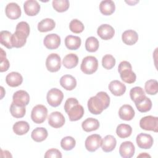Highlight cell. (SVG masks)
<instances>
[{
  "label": "cell",
  "mask_w": 158,
  "mask_h": 158,
  "mask_svg": "<svg viewBox=\"0 0 158 158\" xmlns=\"http://www.w3.org/2000/svg\"><path fill=\"white\" fill-rule=\"evenodd\" d=\"M75 139L72 136H65L60 141L61 148L65 151H70L75 146Z\"/></svg>",
  "instance_id": "ab89813d"
},
{
  "label": "cell",
  "mask_w": 158,
  "mask_h": 158,
  "mask_svg": "<svg viewBox=\"0 0 158 158\" xmlns=\"http://www.w3.org/2000/svg\"><path fill=\"white\" fill-rule=\"evenodd\" d=\"M48 115L47 108L41 104L35 106L31 113V118L35 123L38 124L44 122Z\"/></svg>",
  "instance_id": "5b68a950"
},
{
  "label": "cell",
  "mask_w": 158,
  "mask_h": 158,
  "mask_svg": "<svg viewBox=\"0 0 158 158\" xmlns=\"http://www.w3.org/2000/svg\"><path fill=\"white\" fill-rule=\"evenodd\" d=\"M24 11L28 16H35L40 10V5L35 0H28L23 4Z\"/></svg>",
  "instance_id": "e0dca14e"
},
{
  "label": "cell",
  "mask_w": 158,
  "mask_h": 158,
  "mask_svg": "<svg viewBox=\"0 0 158 158\" xmlns=\"http://www.w3.org/2000/svg\"><path fill=\"white\" fill-rule=\"evenodd\" d=\"M6 81L10 87H17L22 84L23 81V77L19 73L12 72L7 75L6 77Z\"/></svg>",
  "instance_id": "ffe728a7"
},
{
  "label": "cell",
  "mask_w": 158,
  "mask_h": 158,
  "mask_svg": "<svg viewBox=\"0 0 158 158\" xmlns=\"http://www.w3.org/2000/svg\"><path fill=\"white\" fill-rule=\"evenodd\" d=\"M102 143V138L98 134H93L87 137L85 142L86 149L89 152L96 151Z\"/></svg>",
  "instance_id": "9c48e42d"
},
{
  "label": "cell",
  "mask_w": 158,
  "mask_h": 158,
  "mask_svg": "<svg viewBox=\"0 0 158 158\" xmlns=\"http://www.w3.org/2000/svg\"><path fill=\"white\" fill-rule=\"evenodd\" d=\"M12 129L16 135H23L26 134L29 131L30 125L27 122L19 121L14 123Z\"/></svg>",
  "instance_id": "1f68e13d"
},
{
  "label": "cell",
  "mask_w": 158,
  "mask_h": 158,
  "mask_svg": "<svg viewBox=\"0 0 158 158\" xmlns=\"http://www.w3.org/2000/svg\"><path fill=\"white\" fill-rule=\"evenodd\" d=\"M135 148L133 143L131 141L123 142L119 148L120 155L123 158H131L133 156Z\"/></svg>",
  "instance_id": "9a60e30c"
},
{
  "label": "cell",
  "mask_w": 158,
  "mask_h": 158,
  "mask_svg": "<svg viewBox=\"0 0 158 158\" xmlns=\"http://www.w3.org/2000/svg\"><path fill=\"white\" fill-rule=\"evenodd\" d=\"M98 35L104 40H108L113 38L115 34L114 28L109 24L101 25L97 30Z\"/></svg>",
  "instance_id": "5bb4252c"
},
{
  "label": "cell",
  "mask_w": 158,
  "mask_h": 158,
  "mask_svg": "<svg viewBox=\"0 0 158 158\" xmlns=\"http://www.w3.org/2000/svg\"><path fill=\"white\" fill-rule=\"evenodd\" d=\"M64 98V94L59 89L52 88L47 93L46 99L48 104L52 107L59 106Z\"/></svg>",
  "instance_id": "8992f818"
},
{
  "label": "cell",
  "mask_w": 158,
  "mask_h": 158,
  "mask_svg": "<svg viewBox=\"0 0 158 158\" xmlns=\"http://www.w3.org/2000/svg\"><path fill=\"white\" fill-rule=\"evenodd\" d=\"M69 28L71 31L75 33H80L84 30V25L78 19L72 20L69 24Z\"/></svg>",
  "instance_id": "b9f144b4"
},
{
  "label": "cell",
  "mask_w": 158,
  "mask_h": 158,
  "mask_svg": "<svg viewBox=\"0 0 158 158\" xmlns=\"http://www.w3.org/2000/svg\"><path fill=\"white\" fill-rule=\"evenodd\" d=\"M65 122L64 116L59 112H52L48 117V123L53 128L62 127Z\"/></svg>",
  "instance_id": "8fae6325"
},
{
  "label": "cell",
  "mask_w": 158,
  "mask_h": 158,
  "mask_svg": "<svg viewBox=\"0 0 158 158\" xmlns=\"http://www.w3.org/2000/svg\"><path fill=\"white\" fill-rule=\"evenodd\" d=\"M48 133L46 128L43 127H37L33 130L31 137L36 142H41L46 139Z\"/></svg>",
  "instance_id": "f1b7e54d"
},
{
  "label": "cell",
  "mask_w": 158,
  "mask_h": 158,
  "mask_svg": "<svg viewBox=\"0 0 158 158\" xmlns=\"http://www.w3.org/2000/svg\"><path fill=\"white\" fill-rule=\"evenodd\" d=\"M13 102L20 106H25L30 102V96L28 93L24 90H19L16 91L12 97Z\"/></svg>",
  "instance_id": "2e32d148"
},
{
  "label": "cell",
  "mask_w": 158,
  "mask_h": 158,
  "mask_svg": "<svg viewBox=\"0 0 158 158\" xmlns=\"http://www.w3.org/2000/svg\"><path fill=\"white\" fill-rule=\"evenodd\" d=\"M44 45L49 49H56L60 44V38L56 33L46 35L43 40Z\"/></svg>",
  "instance_id": "4fadbf2b"
},
{
  "label": "cell",
  "mask_w": 158,
  "mask_h": 158,
  "mask_svg": "<svg viewBox=\"0 0 158 158\" xmlns=\"http://www.w3.org/2000/svg\"><path fill=\"white\" fill-rule=\"evenodd\" d=\"M12 34L7 30L1 31L0 33V42L1 44L4 46L8 49L13 48L12 44Z\"/></svg>",
  "instance_id": "836d02e7"
},
{
  "label": "cell",
  "mask_w": 158,
  "mask_h": 158,
  "mask_svg": "<svg viewBox=\"0 0 158 158\" xmlns=\"http://www.w3.org/2000/svg\"><path fill=\"white\" fill-rule=\"evenodd\" d=\"M132 132V128L128 124L122 123L117 126L116 133L120 138H126L130 136Z\"/></svg>",
  "instance_id": "d6a6232c"
},
{
  "label": "cell",
  "mask_w": 158,
  "mask_h": 158,
  "mask_svg": "<svg viewBox=\"0 0 158 158\" xmlns=\"http://www.w3.org/2000/svg\"><path fill=\"white\" fill-rule=\"evenodd\" d=\"M60 84L66 90L71 91L76 87L77 80L70 75H65L60 78Z\"/></svg>",
  "instance_id": "603a6c76"
},
{
  "label": "cell",
  "mask_w": 158,
  "mask_h": 158,
  "mask_svg": "<svg viewBox=\"0 0 158 158\" xmlns=\"http://www.w3.org/2000/svg\"><path fill=\"white\" fill-rule=\"evenodd\" d=\"M52 7L57 12H63L66 11L70 6L68 0H54L52 2Z\"/></svg>",
  "instance_id": "8d00e7d4"
},
{
  "label": "cell",
  "mask_w": 158,
  "mask_h": 158,
  "mask_svg": "<svg viewBox=\"0 0 158 158\" xmlns=\"http://www.w3.org/2000/svg\"><path fill=\"white\" fill-rule=\"evenodd\" d=\"M140 127L147 131H158V118L152 115H148L143 117L139 121Z\"/></svg>",
  "instance_id": "52a82bcc"
},
{
  "label": "cell",
  "mask_w": 158,
  "mask_h": 158,
  "mask_svg": "<svg viewBox=\"0 0 158 158\" xmlns=\"http://www.w3.org/2000/svg\"><path fill=\"white\" fill-rule=\"evenodd\" d=\"M6 16L12 20L19 19L21 16V9L20 6L15 2H10L7 4L5 8Z\"/></svg>",
  "instance_id": "7c38bea8"
},
{
  "label": "cell",
  "mask_w": 158,
  "mask_h": 158,
  "mask_svg": "<svg viewBox=\"0 0 158 158\" xmlns=\"http://www.w3.org/2000/svg\"><path fill=\"white\" fill-rule=\"evenodd\" d=\"M81 127L85 131L90 132L96 130L99 128V122L96 118L91 117L88 118L82 122Z\"/></svg>",
  "instance_id": "83f0119b"
},
{
  "label": "cell",
  "mask_w": 158,
  "mask_h": 158,
  "mask_svg": "<svg viewBox=\"0 0 158 158\" xmlns=\"http://www.w3.org/2000/svg\"><path fill=\"white\" fill-rule=\"evenodd\" d=\"M64 109L70 121H77L81 118L84 114L83 106L79 104L78 100L74 98L67 99L64 104Z\"/></svg>",
  "instance_id": "7a4b0ae2"
},
{
  "label": "cell",
  "mask_w": 158,
  "mask_h": 158,
  "mask_svg": "<svg viewBox=\"0 0 158 158\" xmlns=\"http://www.w3.org/2000/svg\"><path fill=\"white\" fill-rule=\"evenodd\" d=\"M136 141L139 148L147 149L152 147L154 140L151 135L141 133L137 135Z\"/></svg>",
  "instance_id": "30bf717a"
},
{
  "label": "cell",
  "mask_w": 158,
  "mask_h": 158,
  "mask_svg": "<svg viewBox=\"0 0 158 158\" xmlns=\"http://www.w3.org/2000/svg\"><path fill=\"white\" fill-rule=\"evenodd\" d=\"M98 67L97 59L91 56H86L82 60L80 69L85 74L91 75L94 73Z\"/></svg>",
  "instance_id": "277c9868"
},
{
  "label": "cell",
  "mask_w": 158,
  "mask_h": 158,
  "mask_svg": "<svg viewBox=\"0 0 158 158\" xmlns=\"http://www.w3.org/2000/svg\"><path fill=\"white\" fill-rule=\"evenodd\" d=\"M135 110L133 108L128 104H124L120 107L118 111V115L122 120L129 121L135 117Z\"/></svg>",
  "instance_id": "d6986e66"
},
{
  "label": "cell",
  "mask_w": 158,
  "mask_h": 158,
  "mask_svg": "<svg viewBox=\"0 0 158 158\" xmlns=\"http://www.w3.org/2000/svg\"><path fill=\"white\" fill-rule=\"evenodd\" d=\"M46 67L48 70L51 72L59 71L61 67L60 57L56 53L49 54L46 60Z\"/></svg>",
  "instance_id": "ba28073f"
},
{
  "label": "cell",
  "mask_w": 158,
  "mask_h": 158,
  "mask_svg": "<svg viewBox=\"0 0 158 158\" xmlns=\"http://www.w3.org/2000/svg\"><path fill=\"white\" fill-rule=\"evenodd\" d=\"M102 67L107 70L112 69L115 65V59L110 54H106L102 59Z\"/></svg>",
  "instance_id": "60d3db41"
},
{
  "label": "cell",
  "mask_w": 158,
  "mask_h": 158,
  "mask_svg": "<svg viewBox=\"0 0 158 158\" xmlns=\"http://www.w3.org/2000/svg\"><path fill=\"white\" fill-rule=\"evenodd\" d=\"M27 36L23 33L15 31L12 36V44L13 48H19L25 45L27 42Z\"/></svg>",
  "instance_id": "cb8c5ba5"
},
{
  "label": "cell",
  "mask_w": 158,
  "mask_h": 158,
  "mask_svg": "<svg viewBox=\"0 0 158 158\" xmlns=\"http://www.w3.org/2000/svg\"><path fill=\"white\" fill-rule=\"evenodd\" d=\"M1 99H2L5 94V91L4 90V88L2 86H1Z\"/></svg>",
  "instance_id": "7dc6e473"
},
{
  "label": "cell",
  "mask_w": 158,
  "mask_h": 158,
  "mask_svg": "<svg viewBox=\"0 0 158 158\" xmlns=\"http://www.w3.org/2000/svg\"><path fill=\"white\" fill-rule=\"evenodd\" d=\"M117 144L115 138L112 135H106L102 140L101 148L104 152H109L113 151Z\"/></svg>",
  "instance_id": "44dd1931"
},
{
  "label": "cell",
  "mask_w": 158,
  "mask_h": 158,
  "mask_svg": "<svg viewBox=\"0 0 158 158\" xmlns=\"http://www.w3.org/2000/svg\"><path fill=\"white\" fill-rule=\"evenodd\" d=\"M56 26V23L52 19H43L38 24V30L41 32H47L52 30Z\"/></svg>",
  "instance_id": "f546056e"
},
{
  "label": "cell",
  "mask_w": 158,
  "mask_h": 158,
  "mask_svg": "<svg viewBox=\"0 0 158 158\" xmlns=\"http://www.w3.org/2000/svg\"><path fill=\"white\" fill-rule=\"evenodd\" d=\"M1 50V53H0V58H1V69L0 71L1 72H6L7 71L10 66L9 62L8 59L6 58V52L2 49H0Z\"/></svg>",
  "instance_id": "7bdbcfd3"
},
{
  "label": "cell",
  "mask_w": 158,
  "mask_h": 158,
  "mask_svg": "<svg viewBox=\"0 0 158 158\" xmlns=\"http://www.w3.org/2000/svg\"><path fill=\"white\" fill-rule=\"evenodd\" d=\"M135 106L140 112H146L151 110L152 107V101L149 98L146 96L142 101L135 104Z\"/></svg>",
  "instance_id": "f35d334b"
},
{
  "label": "cell",
  "mask_w": 158,
  "mask_h": 158,
  "mask_svg": "<svg viewBox=\"0 0 158 158\" xmlns=\"http://www.w3.org/2000/svg\"><path fill=\"white\" fill-rule=\"evenodd\" d=\"M78 63V57L75 54L70 53L66 55L62 60L63 65L67 69H72L75 67Z\"/></svg>",
  "instance_id": "4dcf8cb0"
},
{
  "label": "cell",
  "mask_w": 158,
  "mask_h": 158,
  "mask_svg": "<svg viewBox=\"0 0 158 158\" xmlns=\"http://www.w3.org/2000/svg\"><path fill=\"white\" fill-rule=\"evenodd\" d=\"M115 9V6L114 1L111 0H105L101 2L99 4V10L104 15H110L114 13Z\"/></svg>",
  "instance_id": "484cf974"
},
{
  "label": "cell",
  "mask_w": 158,
  "mask_h": 158,
  "mask_svg": "<svg viewBox=\"0 0 158 158\" xmlns=\"http://www.w3.org/2000/svg\"><path fill=\"white\" fill-rule=\"evenodd\" d=\"M44 157L45 158H60L62 157V154L61 152H60V151H59L58 149H48L45 154H44Z\"/></svg>",
  "instance_id": "f6af8a7d"
},
{
  "label": "cell",
  "mask_w": 158,
  "mask_h": 158,
  "mask_svg": "<svg viewBox=\"0 0 158 158\" xmlns=\"http://www.w3.org/2000/svg\"><path fill=\"white\" fill-rule=\"evenodd\" d=\"M10 112L15 118H22L26 112L25 106H18L12 102L10 107Z\"/></svg>",
  "instance_id": "e575fe53"
},
{
  "label": "cell",
  "mask_w": 158,
  "mask_h": 158,
  "mask_svg": "<svg viewBox=\"0 0 158 158\" xmlns=\"http://www.w3.org/2000/svg\"><path fill=\"white\" fill-rule=\"evenodd\" d=\"M30 26L28 23L26 22H20L19 23H17L16 28H15V31H20L21 33H24L27 36H29L30 34Z\"/></svg>",
  "instance_id": "ee69618b"
},
{
  "label": "cell",
  "mask_w": 158,
  "mask_h": 158,
  "mask_svg": "<svg viewBox=\"0 0 158 158\" xmlns=\"http://www.w3.org/2000/svg\"><path fill=\"white\" fill-rule=\"evenodd\" d=\"M138 157H151V156H149V154H146V153H145V152H144V153H141V154H139V155H138Z\"/></svg>",
  "instance_id": "bcb514c9"
},
{
  "label": "cell",
  "mask_w": 158,
  "mask_h": 158,
  "mask_svg": "<svg viewBox=\"0 0 158 158\" xmlns=\"http://www.w3.org/2000/svg\"><path fill=\"white\" fill-rule=\"evenodd\" d=\"M110 104V98L107 93L100 91L96 96L91 97L88 101L89 111L94 115H98L106 109Z\"/></svg>",
  "instance_id": "6da1fadb"
},
{
  "label": "cell",
  "mask_w": 158,
  "mask_h": 158,
  "mask_svg": "<svg viewBox=\"0 0 158 158\" xmlns=\"http://www.w3.org/2000/svg\"><path fill=\"white\" fill-rule=\"evenodd\" d=\"M81 40L79 36L68 35L65 38V44L70 50H77L81 46Z\"/></svg>",
  "instance_id": "d4e9b609"
},
{
  "label": "cell",
  "mask_w": 158,
  "mask_h": 158,
  "mask_svg": "<svg viewBox=\"0 0 158 158\" xmlns=\"http://www.w3.org/2000/svg\"><path fill=\"white\" fill-rule=\"evenodd\" d=\"M109 89L114 96H120L126 91V86L120 81L115 80L110 82Z\"/></svg>",
  "instance_id": "ac0fdd59"
},
{
  "label": "cell",
  "mask_w": 158,
  "mask_h": 158,
  "mask_svg": "<svg viewBox=\"0 0 158 158\" xmlns=\"http://www.w3.org/2000/svg\"><path fill=\"white\" fill-rule=\"evenodd\" d=\"M99 43L98 39L94 36L88 37L85 42V48L87 51L94 52L98 51Z\"/></svg>",
  "instance_id": "d590c367"
},
{
  "label": "cell",
  "mask_w": 158,
  "mask_h": 158,
  "mask_svg": "<svg viewBox=\"0 0 158 158\" xmlns=\"http://www.w3.org/2000/svg\"><path fill=\"white\" fill-rule=\"evenodd\" d=\"M122 39L125 44L133 45L138 40V35L133 30H128L122 33Z\"/></svg>",
  "instance_id": "7402d4cb"
},
{
  "label": "cell",
  "mask_w": 158,
  "mask_h": 158,
  "mask_svg": "<svg viewBox=\"0 0 158 158\" xmlns=\"http://www.w3.org/2000/svg\"><path fill=\"white\" fill-rule=\"evenodd\" d=\"M144 89L146 92L150 95H154L158 91V83L156 80H149L145 83Z\"/></svg>",
  "instance_id": "74e56055"
},
{
  "label": "cell",
  "mask_w": 158,
  "mask_h": 158,
  "mask_svg": "<svg viewBox=\"0 0 158 158\" xmlns=\"http://www.w3.org/2000/svg\"><path fill=\"white\" fill-rule=\"evenodd\" d=\"M130 96L131 99L135 102V104L140 102L146 97L143 89L139 86H135L131 88L130 91Z\"/></svg>",
  "instance_id": "4316f807"
},
{
  "label": "cell",
  "mask_w": 158,
  "mask_h": 158,
  "mask_svg": "<svg viewBox=\"0 0 158 158\" xmlns=\"http://www.w3.org/2000/svg\"><path fill=\"white\" fill-rule=\"evenodd\" d=\"M118 71L121 79L128 84L133 83L136 79V74L132 71L131 64L128 61H122L118 67Z\"/></svg>",
  "instance_id": "3957f363"
}]
</instances>
